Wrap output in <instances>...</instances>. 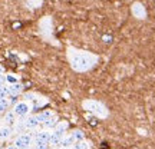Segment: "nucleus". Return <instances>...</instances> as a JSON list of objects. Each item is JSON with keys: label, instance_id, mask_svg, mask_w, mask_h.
<instances>
[{"label": "nucleus", "instance_id": "9", "mask_svg": "<svg viewBox=\"0 0 155 149\" xmlns=\"http://www.w3.org/2000/svg\"><path fill=\"white\" fill-rule=\"evenodd\" d=\"M13 133H15L13 126H9V125H6V123H2V125H0V141H9Z\"/></svg>", "mask_w": 155, "mask_h": 149}, {"label": "nucleus", "instance_id": "16", "mask_svg": "<svg viewBox=\"0 0 155 149\" xmlns=\"http://www.w3.org/2000/svg\"><path fill=\"white\" fill-rule=\"evenodd\" d=\"M69 149H91V142H88V141H79V142H76V144L73 145L72 148Z\"/></svg>", "mask_w": 155, "mask_h": 149}, {"label": "nucleus", "instance_id": "23", "mask_svg": "<svg viewBox=\"0 0 155 149\" xmlns=\"http://www.w3.org/2000/svg\"><path fill=\"white\" fill-rule=\"evenodd\" d=\"M5 149H19V148H17L16 145L13 144V145H9V146H6V148H5Z\"/></svg>", "mask_w": 155, "mask_h": 149}, {"label": "nucleus", "instance_id": "8", "mask_svg": "<svg viewBox=\"0 0 155 149\" xmlns=\"http://www.w3.org/2000/svg\"><path fill=\"white\" fill-rule=\"evenodd\" d=\"M131 11H132L134 17H137L139 20H144L147 17V9L141 2H134L132 6H131Z\"/></svg>", "mask_w": 155, "mask_h": 149}, {"label": "nucleus", "instance_id": "25", "mask_svg": "<svg viewBox=\"0 0 155 149\" xmlns=\"http://www.w3.org/2000/svg\"><path fill=\"white\" fill-rule=\"evenodd\" d=\"M49 149H63L62 146H53V148H49Z\"/></svg>", "mask_w": 155, "mask_h": 149}, {"label": "nucleus", "instance_id": "5", "mask_svg": "<svg viewBox=\"0 0 155 149\" xmlns=\"http://www.w3.org/2000/svg\"><path fill=\"white\" fill-rule=\"evenodd\" d=\"M13 144L16 145L19 149H25V148H29V146H32L35 144V135L32 133H19L15 141H13Z\"/></svg>", "mask_w": 155, "mask_h": 149}, {"label": "nucleus", "instance_id": "12", "mask_svg": "<svg viewBox=\"0 0 155 149\" xmlns=\"http://www.w3.org/2000/svg\"><path fill=\"white\" fill-rule=\"evenodd\" d=\"M9 92H10L12 96H17L23 92V85L20 82H15L9 85Z\"/></svg>", "mask_w": 155, "mask_h": 149}, {"label": "nucleus", "instance_id": "18", "mask_svg": "<svg viewBox=\"0 0 155 149\" xmlns=\"http://www.w3.org/2000/svg\"><path fill=\"white\" fill-rule=\"evenodd\" d=\"M10 96V92H9V85L6 83L3 86H0V99L3 98H9Z\"/></svg>", "mask_w": 155, "mask_h": 149}, {"label": "nucleus", "instance_id": "26", "mask_svg": "<svg viewBox=\"0 0 155 149\" xmlns=\"http://www.w3.org/2000/svg\"><path fill=\"white\" fill-rule=\"evenodd\" d=\"M25 149H35V148H33V145H32V146H29V148H25Z\"/></svg>", "mask_w": 155, "mask_h": 149}, {"label": "nucleus", "instance_id": "2", "mask_svg": "<svg viewBox=\"0 0 155 149\" xmlns=\"http://www.w3.org/2000/svg\"><path fill=\"white\" fill-rule=\"evenodd\" d=\"M68 129H69V123L66 121H59L53 129H52V136L49 139V148L53 146H59L62 142L63 136L66 135Z\"/></svg>", "mask_w": 155, "mask_h": 149}, {"label": "nucleus", "instance_id": "24", "mask_svg": "<svg viewBox=\"0 0 155 149\" xmlns=\"http://www.w3.org/2000/svg\"><path fill=\"white\" fill-rule=\"evenodd\" d=\"M2 75H5V69H3V66L0 65V76H2Z\"/></svg>", "mask_w": 155, "mask_h": 149}, {"label": "nucleus", "instance_id": "14", "mask_svg": "<svg viewBox=\"0 0 155 149\" xmlns=\"http://www.w3.org/2000/svg\"><path fill=\"white\" fill-rule=\"evenodd\" d=\"M12 102L9 98H3V99H0V115L2 113H6V112L9 111V108H10Z\"/></svg>", "mask_w": 155, "mask_h": 149}, {"label": "nucleus", "instance_id": "10", "mask_svg": "<svg viewBox=\"0 0 155 149\" xmlns=\"http://www.w3.org/2000/svg\"><path fill=\"white\" fill-rule=\"evenodd\" d=\"M17 119H19V118L15 115V112H13V111H7L5 113V116H3V123L9 125V126H15V123L17 122Z\"/></svg>", "mask_w": 155, "mask_h": 149}, {"label": "nucleus", "instance_id": "20", "mask_svg": "<svg viewBox=\"0 0 155 149\" xmlns=\"http://www.w3.org/2000/svg\"><path fill=\"white\" fill-rule=\"evenodd\" d=\"M28 5L30 7H33V9H38V7L43 5V0H28Z\"/></svg>", "mask_w": 155, "mask_h": 149}, {"label": "nucleus", "instance_id": "6", "mask_svg": "<svg viewBox=\"0 0 155 149\" xmlns=\"http://www.w3.org/2000/svg\"><path fill=\"white\" fill-rule=\"evenodd\" d=\"M50 136H52V131L42 126V129H38L36 133H35V144H48L49 145Z\"/></svg>", "mask_w": 155, "mask_h": 149}, {"label": "nucleus", "instance_id": "15", "mask_svg": "<svg viewBox=\"0 0 155 149\" xmlns=\"http://www.w3.org/2000/svg\"><path fill=\"white\" fill-rule=\"evenodd\" d=\"M40 28H42L43 32H48V33H49L50 30H52V20H50V17H46V19H43V20L40 22Z\"/></svg>", "mask_w": 155, "mask_h": 149}, {"label": "nucleus", "instance_id": "17", "mask_svg": "<svg viewBox=\"0 0 155 149\" xmlns=\"http://www.w3.org/2000/svg\"><path fill=\"white\" fill-rule=\"evenodd\" d=\"M55 115V112H52V111H43V112H40V113H38V118H39V121H40V123H43L45 121H48L50 116H53Z\"/></svg>", "mask_w": 155, "mask_h": 149}, {"label": "nucleus", "instance_id": "19", "mask_svg": "<svg viewBox=\"0 0 155 149\" xmlns=\"http://www.w3.org/2000/svg\"><path fill=\"white\" fill-rule=\"evenodd\" d=\"M72 136L75 138V141L76 142H79V141H83L85 139V135H83V132L82 131H79V129H75V131H72Z\"/></svg>", "mask_w": 155, "mask_h": 149}, {"label": "nucleus", "instance_id": "13", "mask_svg": "<svg viewBox=\"0 0 155 149\" xmlns=\"http://www.w3.org/2000/svg\"><path fill=\"white\" fill-rule=\"evenodd\" d=\"M58 122H59V118H58V115L55 113L53 116H50L48 121H45L43 123H42V126L46 128V129H50V131H52V129H53V128L58 125Z\"/></svg>", "mask_w": 155, "mask_h": 149}, {"label": "nucleus", "instance_id": "22", "mask_svg": "<svg viewBox=\"0 0 155 149\" xmlns=\"http://www.w3.org/2000/svg\"><path fill=\"white\" fill-rule=\"evenodd\" d=\"M3 85H6V76L5 75L0 76V86H3Z\"/></svg>", "mask_w": 155, "mask_h": 149}, {"label": "nucleus", "instance_id": "11", "mask_svg": "<svg viewBox=\"0 0 155 149\" xmlns=\"http://www.w3.org/2000/svg\"><path fill=\"white\" fill-rule=\"evenodd\" d=\"M75 144H76L75 138L72 136V133H69V135H65V136H63V139H62V142L59 146H62L63 149H69V148H72Z\"/></svg>", "mask_w": 155, "mask_h": 149}, {"label": "nucleus", "instance_id": "21", "mask_svg": "<svg viewBox=\"0 0 155 149\" xmlns=\"http://www.w3.org/2000/svg\"><path fill=\"white\" fill-rule=\"evenodd\" d=\"M15 82H19V79H17L13 73H10V75H6V83L7 85H10V83H15Z\"/></svg>", "mask_w": 155, "mask_h": 149}, {"label": "nucleus", "instance_id": "3", "mask_svg": "<svg viewBox=\"0 0 155 149\" xmlns=\"http://www.w3.org/2000/svg\"><path fill=\"white\" fill-rule=\"evenodd\" d=\"M82 106L83 109H86L88 112L94 113L95 116H98L101 119H104L108 116V109L104 103H101L98 100H94V99H86L82 102Z\"/></svg>", "mask_w": 155, "mask_h": 149}, {"label": "nucleus", "instance_id": "27", "mask_svg": "<svg viewBox=\"0 0 155 149\" xmlns=\"http://www.w3.org/2000/svg\"><path fill=\"white\" fill-rule=\"evenodd\" d=\"M0 149H3V148H0Z\"/></svg>", "mask_w": 155, "mask_h": 149}, {"label": "nucleus", "instance_id": "4", "mask_svg": "<svg viewBox=\"0 0 155 149\" xmlns=\"http://www.w3.org/2000/svg\"><path fill=\"white\" fill-rule=\"evenodd\" d=\"M33 109V105L29 102V100H20V102H16L13 109L12 111L15 112V115L19 118V119H23L26 116L30 115V112Z\"/></svg>", "mask_w": 155, "mask_h": 149}, {"label": "nucleus", "instance_id": "1", "mask_svg": "<svg viewBox=\"0 0 155 149\" xmlns=\"http://www.w3.org/2000/svg\"><path fill=\"white\" fill-rule=\"evenodd\" d=\"M98 57L85 50H69V63L75 72H88L96 65Z\"/></svg>", "mask_w": 155, "mask_h": 149}, {"label": "nucleus", "instance_id": "7", "mask_svg": "<svg viewBox=\"0 0 155 149\" xmlns=\"http://www.w3.org/2000/svg\"><path fill=\"white\" fill-rule=\"evenodd\" d=\"M23 123H25V129L26 131H38L39 128L42 126L38 115H29L26 118H23Z\"/></svg>", "mask_w": 155, "mask_h": 149}]
</instances>
